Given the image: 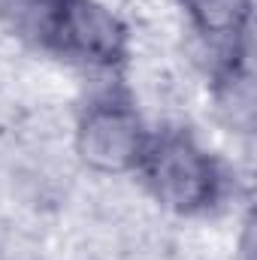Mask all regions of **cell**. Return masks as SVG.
Returning <instances> with one entry per match:
<instances>
[{
	"label": "cell",
	"mask_w": 257,
	"mask_h": 260,
	"mask_svg": "<svg viewBox=\"0 0 257 260\" xmlns=\"http://www.w3.org/2000/svg\"><path fill=\"white\" fill-rule=\"evenodd\" d=\"M127 27L103 3L61 0L40 49L91 70H115L127 61Z\"/></svg>",
	"instance_id": "cell-3"
},
{
	"label": "cell",
	"mask_w": 257,
	"mask_h": 260,
	"mask_svg": "<svg viewBox=\"0 0 257 260\" xmlns=\"http://www.w3.org/2000/svg\"><path fill=\"white\" fill-rule=\"evenodd\" d=\"M148 139L151 130L145 127L133 100L121 91H103L91 97L82 106L73 133L79 160L100 176L136 173Z\"/></svg>",
	"instance_id": "cell-2"
},
{
	"label": "cell",
	"mask_w": 257,
	"mask_h": 260,
	"mask_svg": "<svg viewBox=\"0 0 257 260\" xmlns=\"http://www.w3.org/2000/svg\"><path fill=\"white\" fill-rule=\"evenodd\" d=\"M136 173L142 176L148 194L176 215H206L224 203L230 188L224 164L188 130L151 133Z\"/></svg>",
	"instance_id": "cell-1"
},
{
	"label": "cell",
	"mask_w": 257,
	"mask_h": 260,
	"mask_svg": "<svg viewBox=\"0 0 257 260\" xmlns=\"http://www.w3.org/2000/svg\"><path fill=\"white\" fill-rule=\"evenodd\" d=\"M191 27L215 49V58L248 46L251 0H179Z\"/></svg>",
	"instance_id": "cell-4"
}]
</instances>
